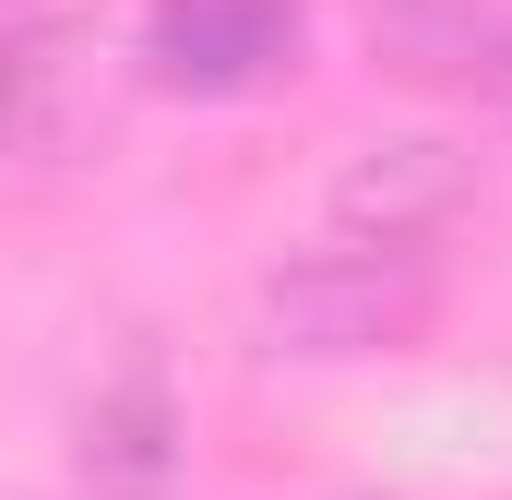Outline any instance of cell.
<instances>
[{"instance_id":"cell-1","label":"cell","mask_w":512,"mask_h":500,"mask_svg":"<svg viewBox=\"0 0 512 500\" xmlns=\"http://www.w3.org/2000/svg\"><path fill=\"white\" fill-rule=\"evenodd\" d=\"M441 250L429 239H346L334 250H298V262H274L251 286V346L262 358H405V346H429V322H441Z\"/></svg>"},{"instance_id":"cell-2","label":"cell","mask_w":512,"mask_h":500,"mask_svg":"<svg viewBox=\"0 0 512 500\" xmlns=\"http://www.w3.org/2000/svg\"><path fill=\"white\" fill-rule=\"evenodd\" d=\"M120 48L96 36V12H24L0 36V155L24 179H84L120 143Z\"/></svg>"},{"instance_id":"cell-3","label":"cell","mask_w":512,"mask_h":500,"mask_svg":"<svg viewBox=\"0 0 512 500\" xmlns=\"http://www.w3.org/2000/svg\"><path fill=\"white\" fill-rule=\"evenodd\" d=\"M310 48V12L298 0H155L143 12V48L131 72L155 96H191V108H227V96H262L286 84Z\"/></svg>"},{"instance_id":"cell-4","label":"cell","mask_w":512,"mask_h":500,"mask_svg":"<svg viewBox=\"0 0 512 500\" xmlns=\"http://www.w3.org/2000/svg\"><path fill=\"white\" fill-rule=\"evenodd\" d=\"M465 203H477V155L441 143V131H393V143H358L334 167V227L346 239H441Z\"/></svg>"},{"instance_id":"cell-5","label":"cell","mask_w":512,"mask_h":500,"mask_svg":"<svg viewBox=\"0 0 512 500\" xmlns=\"http://www.w3.org/2000/svg\"><path fill=\"white\" fill-rule=\"evenodd\" d=\"M358 36L393 84H477L489 72V36H501V0H358Z\"/></svg>"},{"instance_id":"cell-6","label":"cell","mask_w":512,"mask_h":500,"mask_svg":"<svg viewBox=\"0 0 512 500\" xmlns=\"http://www.w3.org/2000/svg\"><path fill=\"white\" fill-rule=\"evenodd\" d=\"M84 477H96V489H131V500L179 477V405H167L155 370H120L84 405Z\"/></svg>"},{"instance_id":"cell-7","label":"cell","mask_w":512,"mask_h":500,"mask_svg":"<svg viewBox=\"0 0 512 500\" xmlns=\"http://www.w3.org/2000/svg\"><path fill=\"white\" fill-rule=\"evenodd\" d=\"M477 84H489V108L512 120V12H501V36H489V72H477Z\"/></svg>"}]
</instances>
